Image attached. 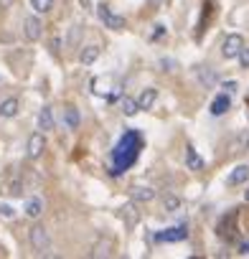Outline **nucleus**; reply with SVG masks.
I'll list each match as a JSON object with an SVG mask.
<instances>
[{"label":"nucleus","instance_id":"cd10ccee","mask_svg":"<svg viewBox=\"0 0 249 259\" xmlns=\"http://www.w3.org/2000/svg\"><path fill=\"white\" fill-rule=\"evenodd\" d=\"M244 201H249V188H246V191H244Z\"/></svg>","mask_w":249,"mask_h":259},{"label":"nucleus","instance_id":"1a4fd4ad","mask_svg":"<svg viewBox=\"0 0 249 259\" xmlns=\"http://www.w3.org/2000/svg\"><path fill=\"white\" fill-rule=\"evenodd\" d=\"M186 168H188V170H196V173H198V170H203V158L196 153V148H193V145H188V148H186Z\"/></svg>","mask_w":249,"mask_h":259},{"label":"nucleus","instance_id":"f8f14e48","mask_svg":"<svg viewBox=\"0 0 249 259\" xmlns=\"http://www.w3.org/2000/svg\"><path fill=\"white\" fill-rule=\"evenodd\" d=\"M18 109H21V104H18V99H16V97L0 102V117H6V119L16 117V114H18Z\"/></svg>","mask_w":249,"mask_h":259},{"label":"nucleus","instance_id":"2eb2a0df","mask_svg":"<svg viewBox=\"0 0 249 259\" xmlns=\"http://www.w3.org/2000/svg\"><path fill=\"white\" fill-rule=\"evenodd\" d=\"M119 216H122V221H124V226H128V229H133V226L138 224V219H140L133 203H128V206H122V208H119Z\"/></svg>","mask_w":249,"mask_h":259},{"label":"nucleus","instance_id":"f257e3e1","mask_svg":"<svg viewBox=\"0 0 249 259\" xmlns=\"http://www.w3.org/2000/svg\"><path fill=\"white\" fill-rule=\"evenodd\" d=\"M97 18L104 23V28H109V31H124V18L122 16H117V13H112V8L109 6H97Z\"/></svg>","mask_w":249,"mask_h":259},{"label":"nucleus","instance_id":"dca6fc26","mask_svg":"<svg viewBox=\"0 0 249 259\" xmlns=\"http://www.w3.org/2000/svg\"><path fill=\"white\" fill-rule=\"evenodd\" d=\"M23 211H26V216H31V219H38V216L44 213V201L33 196V198H28V201H26Z\"/></svg>","mask_w":249,"mask_h":259},{"label":"nucleus","instance_id":"b1692460","mask_svg":"<svg viewBox=\"0 0 249 259\" xmlns=\"http://www.w3.org/2000/svg\"><path fill=\"white\" fill-rule=\"evenodd\" d=\"M0 216L3 219H16V208L8 206V203H0Z\"/></svg>","mask_w":249,"mask_h":259},{"label":"nucleus","instance_id":"a878e982","mask_svg":"<svg viewBox=\"0 0 249 259\" xmlns=\"http://www.w3.org/2000/svg\"><path fill=\"white\" fill-rule=\"evenodd\" d=\"M224 89H226V94H236L239 84H236V81H226V84H224Z\"/></svg>","mask_w":249,"mask_h":259},{"label":"nucleus","instance_id":"f03ea898","mask_svg":"<svg viewBox=\"0 0 249 259\" xmlns=\"http://www.w3.org/2000/svg\"><path fill=\"white\" fill-rule=\"evenodd\" d=\"M28 236H31V246H33L38 254H49V249H51V239H49V231H46L44 226L36 224V226L31 229Z\"/></svg>","mask_w":249,"mask_h":259},{"label":"nucleus","instance_id":"0eeeda50","mask_svg":"<svg viewBox=\"0 0 249 259\" xmlns=\"http://www.w3.org/2000/svg\"><path fill=\"white\" fill-rule=\"evenodd\" d=\"M229 109H231V94L221 92V94L211 102V114H214V117H221V114H226Z\"/></svg>","mask_w":249,"mask_h":259},{"label":"nucleus","instance_id":"4468645a","mask_svg":"<svg viewBox=\"0 0 249 259\" xmlns=\"http://www.w3.org/2000/svg\"><path fill=\"white\" fill-rule=\"evenodd\" d=\"M155 99H158V92H155L153 87H148V89L140 92V97H138V107H140V109H150V107L155 104Z\"/></svg>","mask_w":249,"mask_h":259},{"label":"nucleus","instance_id":"ddd939ff","mask_svg":"<svg viewBox=\"0 0 249 259\" xmlns=\"http://www.w3.org/2000/svg\"><path fill=\"white\" fill-rule=\"evenodd\" d=\"M196 74H198V81H201V87L211 89V87L216 84V71H214L211 66H198V69H196Z\"/></svg>","mask_w":249,"mask_h":259},{"label":"nucleus","instance_id":"c85d7f7f","mask_svg":"<svg viewBox=\"0 0 249 259\" xmlns=\"http://www.w3.org/2000/svg\"><path fill=\"white\" fill-rule=\"evenodd\" d=\"M81 6H87V0H81Z\"/></svg>","mask_w":249,"mask_h":259},{"label":"nucleus","instance_id":"393cba45","mask_svg":"<svg viewBox=\"0 0 249 259\" xmlns=\"http://www.w3.org/2000/svg\"><path fill=\"white\" fill-rule=\"evenodd\" d=\"M236 254H241V256H249V239L239 244V249H236Z\"/></svg>","mask_w":249,"mask_h":259},{"label":"nucleus","instance_id":"bb28decb","mask_svg":"<svg viewBox=\"0 0 249 259\" xmlns=\"http://www.w3.org/2000/svg\"><path fill=\"white\" fill-rule=\"evenodd\" d=\"M241 143H244V148H249V133L244 135V140H241Z\"/></svg>","mask_w":249,"mask_h":259},{"label":"nucleus","instance_id":"aec40b11","mask_svg":"<svg viewBox=\"0 0 249 259\" xmlns=\"http://www.w3.org/2000/svg\"><path fill=\"white\" fill-rule=\"evenodd\" d=\"M112 249H114V244H112L109 239H107V241H99V244L92 249V256H109Z\"/></svg>","mask_w":249,"mask_h":259},{"label":"nucleus","instance_id":"7ed1b4c3","mask_svg":"<svg viewBox=\"0 0 249 259\" xmlns=\"http://www.w3.org/2000/svg\"><path fill=\"white\" fill-rule=\"evenodd\" d=\"M241 46H244V38H241L239 33H231V36H226L224 44H221V56H224L226 61H229V59H236L239 51H241Z\"/></svg>","mask_w":249,"mask_h":259},{"label":"nucleus","instance_id":"20e7f679","mask_svg":"<svg viewBox=\"0 0 249 259\" xmlns=\"http://www.w3.org/2000/svg\"><path fill=\"white\" fill-rule=\"evenodd\" d=\"M183 239H188V226H186V224L155 234V241H165V244H168V241H183Z\"/></svg>","mask_w":249,"mask_h":259},{"label":"nucleus","instance_id":"4be33fe9","mask_svg":"<svg viewBox=\"0 0 249 259\" xmlns=\"http://www.w3.org/2000/svg\"><path fill=\"white\" fill-rule=\"evenodd\" d=\"M239 66L241 69H249V46H241V51H239Z\"/></svg>","mask_w":249,"mask_h":259},{"label":"nucleus","instance_id":"9b49d317","mask_svg":"<svg viewBox=\"0 0 249 259\" xmlns=\"http://www.w3.org/2000/svg\"><path fill=\"white\" fill-rule=\"evenodd\" d=\"M130 196H133L135 201H140V203H148V201L155 198V191H153L150 186H133V188H130Z\"/></svg>","mask_w":249,"mask_h":259},{"label":"nucleus","instance_id":"6ab92c4d","mask_svg":"<svg viewBox=\"0 0 249 259\" xmlns=\"http://www.w3.org/2000/svg\"><path fill=\"white\" fill-rule=\"evenodd\" d=\"M97 59H99V46H84V49H81V54H79V61H81L84 66L94 64Z\"/></svg>","mask_w":249,"mask_h":259},{"label":"nucleus","instance_id":"39448f33","mask_svg":"<svg viewBox=\"0 0 249 259\" xmlns=\"http://www.w3.org/2000/svg\"><path fill=\"white\" fill-rule=\"evenodd\" d=\"M41 33H44L41 21H38L36 16H28V18L23 21V36H26L28 41H38V38H41Z\"/></svg>","mask_w":249,"mask_h":259},{"label":"nucleus","instance_id":"423d86ee","mask_svg":"<svg viewBox=\"0 0 249 259\" xmlns=\"http://www.w3.org/2000/svg\"><path fill=\"white\" fill-rule=\"evenodd\" d=\"M44 150H46V138H44V133H33V135L28 138V158L36 160V158L44 155Z\"/></svg>","mask_w":249,"mask_h":259},{"label":"nucleus","instance_id":"a211bd4d","mask_svg":"<svg viewBox=\"0 0 249 259\" xmlns=\"http://www.w3.org/2000/svg\"><path fill=\"white\" fill-rule=\"evenodd\" d=\"M119 109H122V114H124V117H135V114L140 112V107H138V99H133V97H122V102H119Z\"/></svg>","mask_w":249,"mask_h":259},{"label":"nucleus","instance_id":"6e6552de","mask_svg":"<svg viewBox=\"0 0 249 259\" xmlns=\"http://www.w3.org/2000/svg\"><path fill=\"white\" fill-rule=\"evenodd\" d=\"M246 181H249V165H236V168L229 173V178H226L229 186H244Z\"/></svg>","mask_w":249,"mask_h":259},{"label":"nucleus","instance_id":"f3484780","mask_svg":"<svg viewBox=\"0 0 249 259\" xmlns=\"http://www.w3.org/2000/svg\"><path fill=\"white\" fill-rule=\"evenodd\" d=\"M38 130H44V133L54 130V112H51V107H44L38 112Z\"/></svg>","mask_w":249,"mask_h":259},{"label":"nucleus","instance_id":"412c9836","mask_svg":"<svg viewBox=\"0 0 249 259\" xmlns=\"http://www.w3.org/2000/svg\"><path fill=\"white\" fill-rule=\"evenodd\" d=\"M31 8H33L36 13H51L54 0H31Z\"/></svg>","mask_w":249,"mask_h":259},{"label":"nucleus","instance_id":"5701e85b","mask_svg":"<svg viewBox=\"0 0 249 259\" xmlns=\"http://www.w3.org/2000/svg\"><path fill=\"white\" fill-rule=\"evenodd\" d=\"M165 211H178V206H181V198H176V196H165Z\"/></svg>","mask_w":249,"mask_h":259},{"label":"nucleus","instance_id":"9d476101","mask_svg":"<svg viewBox=\"0 0 249 259\" xmlns=\"http://www.w3.org/2000/svg\"><path fill=\"white\" fill-rule=\"evenodd\" d=\"M79 122H81L79 109L71 107V104H66L64 107V124H66V130H79Z\"/></svg>","mask_w":249,"mask_h":259}]
</instances>
